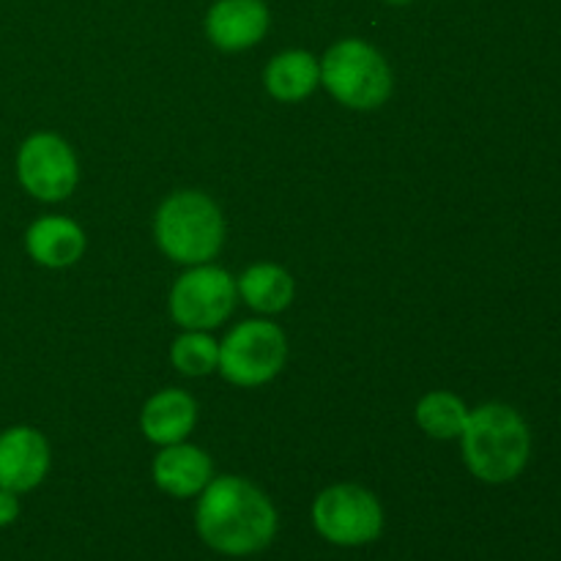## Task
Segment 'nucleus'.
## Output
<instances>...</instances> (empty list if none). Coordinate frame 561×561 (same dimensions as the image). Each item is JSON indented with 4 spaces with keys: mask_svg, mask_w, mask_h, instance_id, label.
<instances>
[{
    "mask_svg": "<svg viewBox=\"0 0 561 561\" xmlns=\"http://www.w3.org/2000/svg\"><path fill=\"white\" fill-rule=\"evenodd\" d=\"M316 531L332 546H367L383 531V510L370 491L359 485H332L312 504Z\"/></svg>",
    "mask_w": 561,
    "mask_h": 561,
    "instance_id": "6",
    "label": "nucleus"
},
{
    "mask_svg": "<svg viewBox=\"0 0 561 561\" xmlns=\"http://www.w3.org/2000/svg\"><path fill=\"white\" fill-rule=\"evenodd\" d=\"M285 334L272 321H244L219 343V365L225 381L233 387H261L285 365Z\"/></svg>",
    "mask_w": 561,
    "mask_h": 561,
    "instance_id": "5",
    "label": "nucleus"
},
{
    "mask_svg": "<svg viewBox=\"0 0 561 561\" xmlns=\"http://www.w3.org/2000/svg\"><path fill=\"white\" fill-rule=\"evenodd\" d=\"M170 362L184 376H208L219 365V343L206 332H186L170 348Z\"/></svg>",
    "mask_w": 561,
    "mask_h": 561,
    "instance_id": "17",
    "label": "nucleus"
},
{
    "mask_svg": "<svg viewBox=\"0 0 561 561\" xmlns=\"http://www.w3.org/2000/svg\"><path fill=\"white\" fill-rule=\"evenodd\" d=\"M197 422V403L184 389H162L142 405L140 427L148 442L168 447L181 444Z\"/></svg>",
    "mask_w": 561,
    "mask_h": 561,
    "instance_id": "12",
    "label": "nucleus"
},
{
    "mask_svg": "<svg viewBox=\"0 0 561 561\" xmlns=\"http://www.w3.org/2000/svg\"><path fill=\"white\" fill-rule=\"evenodd\" d=\"M236 290L252 310L272 316L285 310L294 299V277L277 263H255L241 274Z\"/></svg>",
    "mask_w": 561,
    "mask_h": 561,
    "instance_id": "15",
    "label": "nucleus"
},
{
    "mask_svg": "<svg viewBox=\"0 0 561 561\" xmlns=\"http://www.w3.org/2000/svg\"><path fill=\"white\" fill-rule=\"evenodd\" d=\"M153 233L159 250L175 263L201 266L222 250L225 219L203 192H175L159 206Z\"/></svg>",
    "mask_w": 561,
    "mask_h": 561,
    "instance_id": "3",
    "label": "nucleus"
},
{
    "mask_svg": "<svg viewBox=\"0 0 561 561\" xmlns=\"http://www.w3.org/2000/svg\"><path fill=\"white\" fill-rule=\"evenodd\" d=\"M236 279L225 268L192 266L170 290V316L186 332H206L230 318L236 307Z\"/></svg>",
    "mask_w": 561,
    "mask_h": 561,
    "instance_id": "7",
    "label": "nucleus"
},
{
    "mask_svg": "<svg viewBox=\"0 0 561 561\" xmlns=\"http://www.w3.org/2000/svg\"><path fill=\"white\" fill-rule=\"evenodd\" d=\"M471 411L453 392H431L416 403V422L433 438H460Z\"/></svg>",
    "mask_w": 561,
    "mask_h": 561,
    "instance_id": "16",
    "label": "nucleus"
},
{
    "mask_svg": "<svg viewBox=\"0 0 561 561\" xmlns=\"http://www.w3.org/2000/svg\"><path fill=\"white\" fill-rule=\"evenodd\" d=\"M16 518H20V499H16V493L0 488V529L14 524Z\"/></svg>",
    "mask_w": 561,
    "mask_h": 561,
    "instance_id": "18",
    "label": "nucleus"
},
{
    "mask_svg": "<svg viewBox=\"0 0 561 561\" xmlns=\"http://www.w3.org/2000/svg\"><path fill=\"white\" fill-rule=\"evenodd\" d=\"M197 535L225 557H252L277 535V510L266 493L241 477H217L201 493Z\"/></svg>",
    "mask_w": 561,
    "mask_h": 561,
    "instance_id": "1",
    "label": "nucleus"
},
{
    "mask_svg": "<svg viewBox=\"0 0 561 561\" xmlns=\"http://www.w3.org/2000/svg\"><path fill=\"white\" fill-rule=\"evenodd\" d=\"M460 442L471 474L491 485L513 482L529 463V427L518 411L504 403H485L471 411Z\"/></svg>",
    "mask_w": 561,
    "mask_h": 561,
    "instance_id": "2",
    "label": "nucleus"
},
{
    "mask_svg": "<svg viewBox=\"0 0 561 561\" xmlns=\"http://www.w3.org/2000/svg\"><path fill=\"white\" fill-rule=\"evenodd\" d=\"M16 179L22 190L36 201H66L80 179L75 151L64 137L53 131H36L16 151Z\"/></svg>",
    "mask_w": 561,
    "mask_h": 561,
    "instance_id": "8",
    "label": "nucleus"
},
{
    "mask_svg": "<svg viewBox=\"0 0 561 561\" xmlns=\"http://www.w3.org/2000/svg\"><path fill=\"white\" fill-rule=\"evenodd\" d=\"M27 255L47 268H66L85 252V236L80 225L66 217H42L25 233Z\"/></svg>",
    "mask_w": 561,
    "mask_h": 561,
    "instance_id": "13",
    "label": "nucleus"
},
{
    "mask_svg": "<svg viewBox=\"0 0 561 561\" xmlns=\"http://www.w3.org/2000/svg\"><path fill=\"white\" fill-rule=\"evenodd\" d=\"M268 9L263 0H217L206 14V33L225 53L250 49L266 36Z\"/></svg>",
    "mask_w": 561,
    "mask_h": 561,
    "instance_id": "10",
    "label": "nucleus"
},
{
    "mask_svg": "<svg viewBox=\"0 0 561 561\" xmlns=\"http://www.w3.org/2000/svg\"><path fill=\"white\" fill-rule=\"evenodd\" d=\"M321 82L351 110H376L392 93V71L383 55L362 38H343L323 55Z\"/></svg>",
    "mask_w": 561,
    "mask_h": 561,
    "instance_id": "4",
    "label": "nucleus"
},
{
    "mask_svg": "<svg viewBox=\"0 0 561 561\" xmlns=\"http://www.w3.org/2000/svg\"><path fill=\"white\" fill-rule=\"evenodd\" d=\"M49 471V444L36 427L16 425L0 433V488L27 493L44 482Z\"/></svg>",
    "mask_w": 561,
    "mask_h": 561,
    "instance_id": "9",
    "label": "nucleus"
},
{
    "mask_svg": "<svg viewBox=\"0 0 561 561\" xmlns=\"http://www.w3.org/2000/svg\"><path fill=\"white\" fill-rule=\"evenodd\" d=\"M211 458L192 444H168L153 458V482L162 493L175 499L201 496L203 488L214 480Z\"/></svg>",
    "mask_w": 561,
    "mask_h": 561,
    "instance_id": "11",
    "label": "nucleus"
},
{
    "mask_svg": "<svg viewBox=\"0 0 561 561\" xmlns=\"http://www.w3.org/2000/svg\"><path fill=\"white\" fill-rule=\"evenodd\" d=\"M263 82L277 102H299V99L310 96L321 82V64L316 55L305 53V49H288V53L272 58Z\"/></svg>",
    "mask_w": 561,
    "mask_h": 561,
    "instance_id": "14",
    "label": "nucleus"
},
{
    "mask_svg": "<svg viewBox=\"0 0 561 561\" xmlns=\"http://www.w3.org/2000/svg\"><path fill=\"white\" fill-rule=\"evenodd\" d=\"M383 3H392V5H405V3H411V0H383Z\"/></svg>",
    "mask_w": 561,
    "mask_h": 561,
    "instance_id": "19",
    "label": "nucleus"
}]
</instances>
